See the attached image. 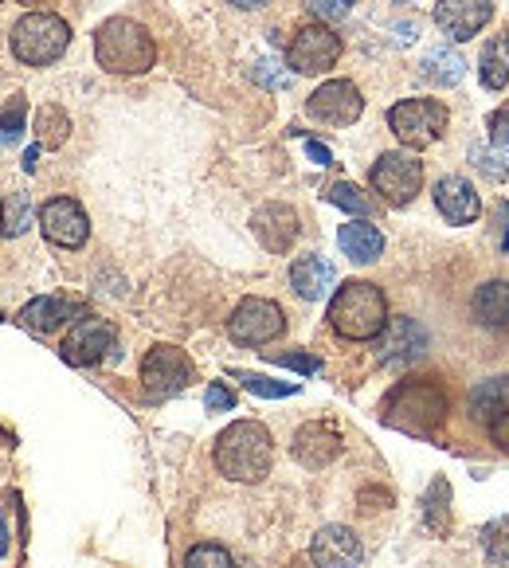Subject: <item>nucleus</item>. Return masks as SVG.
I'll return each instance as SVG.
<instances>
[{
  "label": "nucleus",
  "instance_id": "2f4dec72",
  "mask_svg": "<svg viewBox=\"0 0 509 568\" xmlns=\"http://www.w3.org/2000/svg\"><path fill=\"white\" fill-rule=\"evenodd\" d=\"M28 224V196L24 193H12L4 201V212H0V235H20Z\"/></svg>",
  "mask_w": 509,
  "mask_h": 568
},
{
  "label": "nucleus",
  "instance_id": "c03bdc74",
  "mask_svg": "<svg viewBox=\"0 0 509 568\" xmlns=\"http://www.w3.org/2000/svg\"><path fill=\"white\" fill-rule=\"evenodd\" d=\"M9 552V529H4V518H0V557Z\"/></svg>",
  "mask_w": 509,
  "mask_h": 568
},
{
  "label": "nucleus",
  "instance_id": "20e7f679",
  "mask_svg": "<svg viewBox=\"0 0 509 568\" xmlns=\"http://www.w3.org/2000/svg\"><path fill=\"white\" fill-rule=\"evenodd\" d=\"M447 412V396L431 381H404L393 388V396L385 400V424L400 427L408 435H431L442 424Z\"/></svg>",
  "mask_w": 509,
  "mask_h": 568
},
{
  "label": "nucleus",
  "instance_id": "f8f14e48",
  "mask_svg": "<svg viewBox=\"0 0 509 568\" xmlns=\"http://www.w3.org/2000/svg\"><path fill=\"white\" fill-rule=\"evenodd\" d=\"M365 114V99L349 79H329L309 94V118L326 125H353Z\"/></svg>",
  "mask_w": 509,
  "mask_h": 568
},
{
  "label": "nucleus",
  "instance_id": "a19ab883",
  "mask_svg": "<svg viewBox=\"0 0 509 568\" xmlns=\"http://www.w3.org/2000/svg\"><path fill=\"white\" fill-rule=\"evenodd\" d=\"M306 153H309V158L317 161V165H329V161H334V153H329V150H326V145H322V142H306Z\"/></svg>",
  "mask_w": 509,
  "mask_h": 568
},
{
  "label": "nucleus",
  "instance_id": "72a5a7b5",
  "mask_svg": "<svg viewBox=\"0 0 509 568\" xmlns=\"http://www.w3.org/2000/svg\"><path fill=\"white\" fill-rule=\"evenodd\" d=\"M486 557H490V568H509V529H486Z\"/></svg>",
  "mask_w": 509,
  "mask_h": 568
},
{
  "label": "nucleus",
  "instance_id": "aec40b11",
  "mask_svg": "<svg viewBox=\"0 0 509 568\" xmlns=\"http://www.w3.org/2000/svg\"><path fill=\"white\" fill-rule=\"evenodd\" d=\"M337 283V271L334 263H326L322 255H306V260H298L291 267V286L298 298L306 302H317V298H326L329 291H334Z\"/></svg>",
  "mask_w": 509,
  "mask_h": 568
},
{
  "label": "nucleus",
  "instance_id": "7ed1b4c3",
  "mask_svg": "<svg viewBox=\"0 0 509 568\" xmlns=\"http://www.w3.org/2000/svg\"><path fill=\"white\" fill-rule=\"evenodd\" d=\"M329 326L349 342H373L388 326V302L380 286L360 283V278L337 286L334 302H329Z\"/></svg>",
  "mask_w": 509,
  "mask_h": 568
},
{
  "label": "nucleus",
  "instance_id": "c756f323",
  "mask_svg": "<svg viewBox=\"0 0 509 568\" xmlns=\"http://www.w3.org/2000/svg\"><path fill=\"white\" fill-rule=\"evenodd\" d=\"M447 498H451V486L439 478V483L431 486V494H427V526H431L435 534H447V529H451V521H447Z\"/></svg>",
  "mask_w": 509,
  "mask_h": 568
},
{
  "label": "nucleus",
  "instance_id": "f704fd0d",
  "mask_svg": "<svg viewBox=\"0 0 509 568\" xmlns=\"http://www.w3.org/2000/svg\"><path fill=\"white\" fill-rule=\"evenodd\" d=\"M470 158H475V165L482 169L486 176H490V181H506L509 176V165L501 158H493L490 150H482V145H475V150H470Z\"/></svg>",
  "mask_w": 509,
  "mask_h": 568
},
{
  "label": "nucleus",
  "instance_id": "ddd939ff",
  "mask_svg": "<svg viewBox=\"0 0 509 568\" xmlns=\"http://www.w3.org/2000/svg\"><path fill=\"white\" fill-rule=\"evenodd\" d=\"M309 560L317 568H360L365 549H360V537L349 526H326L317 529L314 545H309Z\"/></svg>",
  "mask_w": 509,
  "mask_h": 568
},
{
  "label": "nucleus",
  "instance_id": "423d86ee",
  "mask_svg": "<svg viewBox=\"0 0 509 568\" xmlns=\"http://www.w3.org/2000/svg\"><path fill=\"white\" fill-rule=\"evenodd\" d=\"M447 106L435 99H404L388 110V125H393V134L400 138L408 150H427L442 138L447 130Z\"/></svg>",
  "mask_w": 509,
  "mask_h": 568
},
{
  "label": "nucleus",
  "instance_id": "58836bf2",
  "mask_svg": "<svg viewBox=\"0 0 509 568\" xmlns=\"http://www.w3.org/2000/svg\"><path fill=\"white\" fill-rule=\"evenodd\" d=\"M490 138H493V145L509 142V110H498V114L490 118Z\"/></svg>",
  "mask_w": 509,
  "mask_h": 568
},
{
  "label": "nucleus",
  "instance_id": "39448f33",
  "mask_svg": "<svg viewBox=\"0 0 509 568\" xmlns=\"http://www.w3.org/2000/svg\"><path fill=\"white\" fill-rule=\"evenodd\" d=\"M71 43V28L55 12H28L12 28V55L28 68H48Z\"/></svg>",
  "mask_w": 509,
  "mask_h": 568
},
{
  "label": "nucleus",
  "instance_id": "bb28decb",
  "mask_svg": "<svg viewBox=\"0 0 509 568\" xmlns=\"http://www.w3.org/2000/svg\"><path fill=\"white\" fill-rule=\"evenodd\" d=\"M35 138H40L43 150H59V145L71 138V118L63 106H55V102H48V106L35 114Z\"/></svg>",
  "mask_w": 509,
  "mask_h": 568
},
{
  "label": "nucleus",
  "instance_id": "5701e85b",
  "mask_svg": "<svg viewBox=\"0 0 509 568\" xmlns=\"http://www.w3.org/2000/svg\"><path fill=\"white\" fill-rule=\"evenodd\" d=\"M467 408H470V419L493 424L501 412H509V376H493V381H482V385L470 388Z\"/></svg>",
  "mask_w": 509,
  "mask_h": 568
},
{
  "label": "nucleus",
  "instance_id": "f3484780",
  "mask_svg": "<svg viewBox=\"0 0 509 568\" xmlns=\"http://www.w3.org/2000/svg\"><path fill=\"white\" fill-rule=\"evenodd\" d=\"M298 212L291 209V204H263L255 216H251V232L259 235V243L267 251H275V255H283V251L294 247V240H298Z\"/></svg>",
  "mask_w": 509,
  "mask_h": 568
},
{
  "label": "nucleus",
  "instance_id": "c9c22d12",
  "mask_svg": "<svg viewBox=\"0 0 509 568\" xmlns=\"http://www.w3.org/2000/svg\"><path fill=\"white\" fill-rule=\"evenodd\" d=\"M353 4H357V0H309V9L322 20H345Z\"/></svg>",
  "mask_w": 509,
  "mask_h": 568
},
{
  "label": "nucleus",
  "instance_id": "9d476101",
  "mask_svg": "<svg viewBox=\"0 0 509 568\" xmlns=\"http://www.w3.org/2000/svg\"><path fill=\"white\" fill-rule=\"evenodd\" d=\"M342 55V36H334V28L326 24H306L294 32L291 48H286V63L294 75H322L329 71Z\"/></svg>",
  "mask_w": 509,
  "mask_h": 568
},
{
  "label": "nucleus",
  "instance_id": "4c0bfd02",
  "mask_svg": "<svg viewBox=\"0 0 509 568\" xmlns=\"http://www.w3.org/2000/svg\"><path fill=\"white\" fill-rule=\"evenodd\" d=\"M204 404H208V412H232L235 408V396L227 393L220 381H212L208 393H204Z\"/></svg>",
  "mask_w": 509,
  "mask_h": 568
},
{
  "label": "nucleus",
  "instance_id": "b1692460",
  "mask_svg": "<svg viewBox=\"0 0 509 568\" xmlns=\"http://www.w3.org/2000/svg\"><path fill=\"white\" fill-rule=\"evenodd\" d=\"M79 314V306L63 298H32L24 310H20V322H24L32 334H55L63 322H71Z\"/></svg>",
  "mask_w": 509,
  "mask_h": 568
},
{
  "label": "nucleus",
  "instance_id": "f257e3e1",
  "mask_svg": "<svg viewBox=\"0 0 509 568\" xmlns=\"http://www.w3.org/2000/svg\"><path fill=\"white\" fill-rule=\"evenodd\" d=\"M275 459V439L259 419H235L216 439V470L232 483H259Z\"/></svg>",
  "mask_w": 509,
  "mask_h": 568
},
{
  "label": "nucleus",
  "instance_id": "f03ea898",
  "mask_svg": "<svg viewBox=\"0 0 509 568\" xmlns=\"http://www.w3.org/2000/svg\"><path fill=\"white\" fill-rule=\"evenodd\" d=\"M94 59L110 75H145L157 63V43L138 20L114 17L94 36Z\"/></svg>",
  "mask_w": 509,
  "mask_h": 568
},
{
  "label": "nucleus",
  "instance_id": "4468645a",
  "mask_svg": "<svg viewBox=\"0 0 509 568\" xmlns=\"http://www.w3.org/2000/svg\"><path fill=\"white\" fill-rule=\"evenodd\" d=\"M490 20H493L490 0H439V9H435V24L459 43L478 36Z\"/></svg>",
  "mask_w": 509,
  "mask_h": 568
},
{
  "label": "nucleus",
  "instance_id": "c85d7f7f",
  "mask_svg": "<svg viewBox=\"0 0 509 568\" xmlns=\"http://www.w3.org/2000/svg\"><path fill=\"white\" fill-rule=\"evenodd\" d=\"M24 118H28V102L17 94L9 106L0 110V145H17L24 138Z\"/></svg>",
  "mask_w": 509,
  "mask_h": 568
},
{
  "label": "nucleus",
  "instance_id": "a878e982",
  "mask_svg": "<svg viewBox=\"0 0 509 568\" xmlns=\"http://www.w3.org/2000/svg\"><path fill=\"white\" fill-rule=\"evenodd\" d=\"M462 75H467V63H462L459 51L451 48H435L424 55V79L435 87H455L462 83Z\"/></svg>",
  "mask_w": 509,
  "mask_h": 568
},
{
  "label": "nucleus",
  "instance_id": "a18cd8bd",
  "mask_svg": "<svg viewBox=\"0 0 509 568\" xmlns=\"http://www.w3.org/2000/svg\"><path fill=\"white\" fill-rule=\"evenodd\" d=\"M501 247H506V255H509V232H506V243H501Z\"/></svg>",
  "mask_w": 509,
  "mask_h": 568
},
{
  "label": "nucleus",
  "instance_id": "49530a36",
  "mask_svg": "<svg viewBox=\"0 0 509 568\" xmlns=\"http://www.w3.org/2000/svg\"><path fill=\"white\" fill-rule=\"evenodd\" d=\"M396 4H408V0H396Z\"/></svg>",
  "mask_w": 509,
  "mask_h": 568
},
{
  "label": "nucleus",
  "instance_id": "e433bc0d",
  "mask_svg": "<svg viewBox=\"0 0 509 568\" xmlns=\"http://www.w3.org/2000/svg\"><path fill=\"white\" fill-rule=\"evenodd\" d=\"M275 365H286V368H298V373H317V368H322V361L317 357H309V353H275Z\"/></svg>",
  "mask_w": 509,
  "mask_h": 568
},
{
  "label": "nucleus",
  "instance_id": "473e14b6",
  "mask_svg": "<svg viewBox=\"0 0 509 568\" xmlns=\"http://www.w3.org/2000/svg\"><path fill=\"white\" fill-rule=\"evenodd\" d=\"M243 381V388L255 396H267V400H278V396H294L298 393V385H283V381H267V376L259 373H235Z\"/></svg>",
  "mask_w": 509,
  "mask_h": 568
},
{
  "label": "nucleus",
  "instance_id": "412c9836",
  "mask_svg": "<svg viewBox=\"0 0 509 568\" xmlns=\"http://www.w3.org/2000/svg\"><path fill=\"white\" fill-rule=\"evenodd\" d=\"M337 243H342V251L349 255L353 263H376L380 255H385V235H380V227H376V224H368V220L342 224Z\"/></svg>",
  "mask_w": 509,
  "mask_h": 568
},
{
  "label": "nucleus",
  "instance_id": "79ce46f5",
  "mask_svg": "<svg viewBox=\"0 0 509 568\" xmlns=\"http://www.w3.org/2000/svg\"><path fill=\"white\" fill-rule=\"evenodd\" d=\"M227 4H235V9L255 12V9H263V4H271V0H227Z\"/></svg>",
  "mask_w": 509,
  "mask_h": 568
},
{
  "label": "nucleus",
  "instance_id": "0eeeda50",
  "mask_svg": "<svg viewBox=\"0 0 509 568\" xmlns=\"http://www.w3.org/2000/svg\"><path fill=\"white\" fill-rule=\"evenodd\" d=\"M368 181H373V189L385 196L393 209H404V204L416 201V193L424 189V161H419L416 153H404V150L385 153V158L373 165Z\"/></svg>",
  "mask_w": 509,
  "mask_h": 568
},
{
  "label": "nucleus",
  "instance_id": "dca6fc26",
  "mask_svg": "<svg viewBox=\"0 0 509 568\" xmlns=\"http://www.w3.org/2000/svg\"><path fill=\"white\" fill-rule=\"evenodd\" d=\"M435 209L442 212L447 224H475L482 216V196L467 176H442L435 181Z\"/></svg>",
  "mask_w": 509,
  "mask_h": 568
},
{
  "label": "nucleus",
  "instance_id": "6e6552de",
  "mask_svg": "<svg viewBox=\"0 0 509 568\" xmlns=\"http://www.w3.org/2000/svg\"><path fill=\"white\" fill-rule=\"evenodd\" d=\"M193 381V361L184 357L176 345H153L142 357V388L150 400H169V396L184 393Z\"/></svg>",
  "mask_w": 509,
  "mask_h": 568
},
{
  "label": "nucleus",
  "instance_id": "a211bd4d",
  "mask_svg": "<svg viewBox=\"0 0 509 568\" xmlns=\"http://www.w3.org/2000/svg\"><path fill=\"white\" fill-rule=\"evenodd\" d=\"M110 349H114V326L102 318H83L63 342V357L71 365H99Z\"/></svg>",
  "mask_w": 509,
  "mask_h": 568
},
{
  "label": "nucleus",
  "instance_id": "cd10ccee",
  "mask_svg": "<svg viewBox=\"0 0 509 568\" xmlns=\"http://www.w3.org/2000/svg\"><path fill=\"white\" fill-rule=\"evenodd\" d=\"M326 201H329V204H337V209H345V212H353L357 220L373 216V201H368V196L360 193L357 184H349V181H337L334 189L326 193Z\"/></svg>",
  "mask_w": 509,
  "mask_h": 568
},
{
  "label": "nucleus",
  "instance_id": "ea45409f",
  "mask_svg": "<svg viewBox=\"0 0 509 568\" xmlns=\"http://www.w3.org/2000/svg\"><path fill=\"white\" fill-rule=\"evenodd\" d=\"M490 439L501 447V452H509V412H501V416L490 424Z\"/></svg>",
  "mask_w": 509,
  "mask_h": 568
},
{
  "label": "nucleus",
  "instance_id": "1a4fd4ad",
  "mask_svg": "<svg viewBox=\"0 0 509 568\" xmlns=\"http://www.w3.org/2000/svg\"><path fill=\"white\" fill-rule=\"evenodd\" d=\"M283 329H286V314H283V306L271 298H243L240 306H235L232 318H227L232 342L247 345V349L271 345L275 337H283Z\"/></svg>",
  "mask_w": 509,
  "mask_h": 568
},
{
  "label": "nucleus",
  "instance_id": "393cba45",
  "mask_svg": "<svg viewBox=\"0 0 509 568\" xmlns=\"http://www.w3.org/2000/svg\"><path fill=\"white\" fill-rule=\"evenodd\" d=\"M478 79H482L486 91H501L509 83V32L493 36L482 48V59H478Z\"/></svg>",
  "mask_w": 509,
  "mask_h": 568
},
{
  "label": "nucleus",
  "instance_id": "7c9ffc66",
  "mask_svg": "<svg viewBox=\"0 0 509 568\" xmlns=\"http://www.w3.org/2000/svg\"><path fill=\"white\" fill-rule=\"evenodd\" d=\"M184 568H235V565L224 545H196V549H189V557H184Z\"/></svg>",
  "mask_w": 509,
  "mask_h": 568
},
{
  "label": "nucleus",
  "instance_id": "2eb2a0df",
  "mask_svg": "<svg viewBox=\"0 0 509 568\" xmlns=\"http://www.w3.org/2000/svg\"><path fill=\"white\" fill-rule=\"evenodd\" d=\"M376 337H380V361L385 365H411L427 353V329L416 318H393Z\"/></svg>",
  "mask_w": 509,
  "mask_h": 568
},
{
  "label": "nucleus",
  "instance_id": "37998d69",
  "mask_svg": "<svg viewBox=\"0 0 509 568\" xmlns=\"http://www.w3.org/2000/svg\"><path fill=\"white\" fill-rule=\"evenodd\" d=\"M35 161H40V150H28L24 153V169H28V173H35Z\"/></svg>",
  "mask_w": 509,
  "mask_h": 568
},
{
  "label": "nucleus",
  "instance_id": "9b49d317",
  "mask_svg": "<svg viewBox=\"0 0 509 568\" xmlns=\"http://www.w3.org/2000/svg\"><path fill=\"white\" fill-rule=\"evenodd\" d=\"M40 232L48 243H55V247H83L86 235H91V220H86L83 204L71 201V196H55V201H48L40 209Z\"/></svg>",
  "mask_w": 509,
  "mask_h": 568
},
{
  "label": "nucleus",
  "instance_id": "4be33fe9",
  "mask_svg": "<svg viewBox=\"0 0 509 568\" xmlns=\"http://www.w3.org/2000/svg\"><path fill=\"white\" fill-rule=\"evenodd\" d=\"M470 310H475L478 326L486 329H509V283L493 278V283H482L470 298Z\"/></svg>",
  "mask_w": 509,
  "mask_h": 568
},
{
  "label": "nucleus",
  "instance_id": "6ab92c4d",
  "mask_svg": "<svg viewBox=\"0 0 509 568\" xmlns=\"http://www.w3.org/2000/svg\"><path fill=\"white\" fill-rule=\"evenodd\" d=\"M291 452L302 467L322 470L342 455V435H337V427H329V424H306V427H298V435H294Z\"/></svg>",
  "mask_w": 509,
  "mask_h": 568
}]
</instances>
